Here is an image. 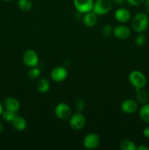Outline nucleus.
Returning <instances> with one entry per match:
<instances>
[{"mask_svg": "<svg viewBox=\"0 0 149 150\" xmlns=\"http://www.w3.org/2000/svg\"><path fill=\"white\" fill-rule=\"evenodd\" d=\"M149 25V18L146 13H137L131 19V26L133 30L137 33L144 32Z\"/></svg>", "mask_w": 149, "mask_h": 150, "instance_id": "1", "label": "nucleus"}, {"mask_svg": "<svg viewBox=\"0 0 149 150\" xmlns=\"http://www.w3.org/2000/svg\"><path fill=\"white\" fill-rule=\"evenodd\" d=\"M129 81L134 89H143L147 83V79L142 72L133 70L129 75Z\"/></svg>", "mask_w": 149, "mask_h": 150, "instance_id": "2", "label": "nucleus"}, {"mask_svg": "<svg viewBox=\"0 0 149 150\" xmlns=\"http://www.w3.org/2000/svg\"><path fill=\"white\" fill-rule=\"evenodd\" d=\"M112 0H96L93 3L92 11L97 16H104L112 10Z\"/></svg>", "mask_w": 149, "mask_h": 150, "instance_id": "3", "label": "nucleus"}, {"mask_svg": "<svg viewBox=\"0 0 149 150\" xmlns=\"http://www.w3.org/2000/svg\"><path fill=\"white\" fill-rule=\"evenodd\" d=\"M86 117L81 112L77 111L75 114L71 115L70 118V125L72 129L74 130H80L86 125Z\"/></svg>", "mask_w": 149, "mask_h": 150, "instance_id": "4", "label": "nucleus"}, {"mask_svg": "<svg viewBox=\"0 0 149 150\" xmlns=\"http://www.w3.org/2000/svg\"><path fill=\"white\" fill-rule=\"evenodd\" d=\"M54 113L57 118L61 120H67L70 118L72 115L71 108L65 103H60L54 109Z\"/></svg>", "mask_w": 149, "mask_h": 150, "instance_id": "5", "label": "nucleus"}, {"mask_svg": "<svg viewBox=\"0 0 149 150\" xmlns=\"http://www.w3.org/2000/svg\"><path fill=\"white\" fill-rule=\"evenodd\" d=\"M23 62L26 67H33L37 66L39 63V57L35 51L32 49H28L23 53Z\"/></svg>", "mask_w": 149, "mask_h": 150, "instance_id": "6", "label": "nucleus"}, {"mask_svg": "<svg viewBox=\"0 0 149 150\" xmlns=\"http://www.w3.org/2000/svg\"><path fill=\"white\" fill-rule=\"evenodd\" d=\"M100 143V138L96 133H92L86 135L83 141V144L86 149H94L98 147Z\"/></svg>", "mask_w": 149, "mask_h": 150, "instance_id": "7", "label": "nucleus"}, {"mask_svg": "<svg viewBox=\"0 0 149 150\" xmlns=\"http://www.w3.org/2000/svg\"><path fill=\"white\" fill-rule=\"evenodd\" d=\"M93 0H73V4L78 13L85 14L93 10Z\"/></svg>", "mask_w": 149, "mask_h": 150, "instance_id": "8", "label": "nucleus"}, {"mask_svg": "<svg viewBox=\"0 0 149 150\" xmlns=\"http://www.w3.org/2000/svg\"><path fill=\"white\" fill-rule=\"evenodd\" d=\"M68 76V71L65 67L62 66L56 67L51 70V78L53 81L59 83L64 81Z\"/></svg>", "mask_w": 149, "mask_h": 150, "instance_id": "9", "label": "nucleus"}, {"mask_svg": "<svg viewBox=\"0 0 149 150\" xmlns=\"http://www.w3.org/2000/svg\"><path fill=\"white\" fill-rule=\"evenodd\" d=\"M121 111L127 114H132L138 109V103L135 100L128 98L121 103Z\"/></svg>", "mask_w": 149, "mask_h": 150, "instance_id": "10", "label": "nucleus"}, {"mask_svg": "<svg viewBox=\"0 0 149 150\" xmlns=\"http://www.w3.org/2000/svg\"><path fill=\"white\" fill-rule=\"evenodd\" d=\"M112 34L117 39L126 40L131 35V29L125 25H118L113 28Z\"/></svg>", "mask_w": 149, "mask_h": 150, "instance_id": "11", "label": "nucleus"}, {"mask_svg": "<svg viewBox=\"0 0 149 150\" xmlns=\"http://www.w3.org/2000/svg\"><path fill=\"white\" fill-rule=\"evenodd\" d=\"M2 103L4 109L15 113H17L20 110V102L13 97H7V98H4Z\"/></svg>", "mask_w": 149, "mask_h": 150, "instance_id": "12", "label": "nucleus"}, {"mask_svg": "<svg viewBox=\"0 0 149 150\" xmlns=\"http://www.w3.org/2000/svg\"><path fill=\"white\" fill-rule=\"evenodd\" d=\"M114 18L119 23H125L131 18V13L128 9L125 7H120L115 10L114 13Z\"/></svg>", "mask_w": 149, "mask_h": 150, "instance_id": "13", "label": "nucleus"}, {"mask_svg": "<svg viewBox=\"0 0 149 150\" xmlns=\"http://www.w3.org/2000/svg\"><path fill=\"white\" fill-rule=\"evenodd\" d=\"M98 21V16L91 10L90 12L85 13L83 18V24L86 27L91 28L93 27L96 24Z\"/></svg>", "mask_w": 149, "mask_h": 150, "instance_id": "14", "label": "nucleus"}, {"mask_svg": "<svg viewBox=\"0 0 149 150\" xmlns=\"http://www.w3.org/2000/svg\"><path fill=\"white\" fill-rule=\"evenodd\" d=\"M13 128L18 131H23L27 127V122L23 117L16 115L11 122Z\"/></svg>", "mask_w": 149, "mask_h": 150, "instance_id": "15", "label": "nucleus"}, {"mask_svg": "<svg viewBox=\"0 0 149 150\" xmlns=\"http://www.w3.org/2000/svg\"><path fill=\"white\" fill-rule=\"evenodd\" d=\"M51 84L47 79H40L37 83V89L39 93H47L50 90Z\"/></svg>", "mask_w": 149, "mask_h": 150, "instance_id": "16", "label": "nucleus"}, {"mask_svg": "<svg viewBox=\"0 0 149 150\" xmlns=\"http://www.w3.org/2000/svg\"><path fill=\"white\" fill-rule=\"evenodd\" d=\"M140 118L145 123L149 124V103H145L142 105V107L139 111Z\"/></svg>", "mask_w": 149, "mask_h": 150, "instance_id": "17", "label": "nucleus"}, {"mask_svg": "<svg viewBox=\"0 0 149 150\" xmlns=\"http://www.w3.org/2000/svg\"><path fill=\"white\" fill-rule=\"evenodd\" d=\"M136 99H137V102L138 103L141 104V105H144V104L147 103L148 102L149 100V95L145 90L143 89H141L139 90L138 92H136Z\"/></svg>", "mask_w": 149, "mask_h": 150, "instance_id": "18", "label": "nucleus"}, {"mask_svg": "<svg viewBox=\"0 0 149 150\" xmlns=\"http://www.w3.org/2000/svg\"><path fill=\"white\" fill-rule=\"evenodd\" d=\"M18 6L21 11L28 12L32 10L33 4L32 0H18Z\"/></svg>", "mask_w": 149, "mask_h": 150, "instance_id": "19", "label": "nucleus"}, {"mask_svg": "<svg viewBox=\"0 0 149 150\" xmlns=\"http://www.w3.org/2000/svg\"><path fill=\"white\" fill-rule=\"evenodd\" d=\"M120 147L122 150H136V149H137V146H136L135 143L133 142L132 141L127 140V139L122 141L121 142Z\"/></svg>", "mask_w": 149, "mask_h": 150, "instance_id": "20", "label": "nucleus"}, {"mask_svg": "<svg viewBox=\"0 0 149 150\" xmlns=\"http://www.w3.org/2000/svg\"><path fill=\"white\" fill-rule=\"evenodd\" d=\"M41 74L40 69L38 68L37 67H31L30 70L28 71L27 76L31 79V80H36V79H39Z\"/></svg>", "mask_w": 149, "mask_h": 150, "instance_id": "21", "label": "nucleus"}, {"mask_svg": "<svg viewBox=\"0 0 149 150\" xmlns=\"http://www.w3.org/2000/svg\"><path fill=\"white\" fill-rule=\"evenodd\" d=\"M17 115V113L13 112V111H8V110L4 109L3 113L1 114V117L2 119L4 121L7 122H12V121L13 120V119L15 117V116Z\"/></svg>", "mask_w": 149, "mask_h": 150, "instance_id": "22", "label": "nucleus"}, {"mask_svg": "<svg viewBox=\"0 0 149 150\" xmlns=\"http://www.w3.org/2000/svg\"><path fill=\"white\" fill-rule=\"evenodd\" d=\"M146 40H147V38L146 36L141 32V33H138V35L135 37V39H134V42H135V45L137 46H143L146 43Z\"/></svg>", "mask_w": 149, "mask_h": 150, "instance_id": "23", "label": "nucleus"}, {"mask_svg": "<svg viewBox=\"0 0 149 150\" xmlns=\"http://www.w3.org/2000/svg\"><path fill=\"white\" fill-rule=\"evenodd\" d=\"M112 29H113V28H112V26L111 25L107 24L102 27L101 32H102L103 36L108 37L112 33Z\"/></svg>", "mask_w": 149, "mask_h": 150, "instance_id": "24", "label": "nucleus"}, {"mask_svg": "<svg viewBox=\"0 0 149 150\" xmlns=\"http://www.w3.org/2000/svg\"><path fill=\"white\" fill-rule=\"evenodd\" d=\"M86 106V104H85V101L83 100L82 98H79L76 100L75 102V108L77 109V111L79 112H81L83 109L85 108Z\"/></svg>", "mask_w": 149, "mask_h": 150, "instance_id": "25", "label": "nucleus"}, {"mask_svg": "<svg viewBox=\"0 0 149 150\" xmlns=\"http://www.w3.org/2000/svg\"><path fill=\"white\" fill-rule=\"evenodd\" d=\"M129 5L133 7H139L142 4H145V0H126Z\"/></svg>", "mask_w": 149, "mask_h": 150, "instance_id": "26", "label": "nucleus"}, {"mask_svg": "<svg viewBox=\"0 0 149 150\" xmlns=\"http://www.w3.org/2000/svg\"><path fill=\"white\" fill-rule=\"evenodd\" d=\"M112 2L113 4H115V5L121 6L122 4H124L125 2V0H112Z\"/></svg>", "mask_w": 149, "mask_h": 150, "instance_id": "27", "label": "nucleus"}, {"mask_svg": "<svg viewBox=\"0 0 149 150\" xmlns=\"http://www.w3.org/2000/svg\"><path fill=\"white\" fill-rule=\"evenodd\" d=\"M143 136H144L145 137L149 139V126H148V127H145V128L143 129Z\"/></svg>", "mask_w": 149, "mask_h": 150, "instance_id": "28", "label": "nucleus"}, {"mask_svg": "<svg viewBox=\"0 0 149 150\" xmlns=\"http://www.w3.org/2000/svg\"><path fill=\"white\" fill-rule=\"evenodd\" d=\"M136 150H149V148L145 145H140L139 146H137Z\"/></svg>", "mask_w": 149, "mask_h": 150, "instance_id": "29", "label": "nucleus"}, {"mask_svg": "<svg viewBox=\"0 0 149 150\" xmlns=\"http://www.w3.org/2000/svg\"><path fill=\"white\" fill-rule=\"evenodd\" d=\"M145 7L146 12L149 15V0H145Z\"/></svg>", "mask_w": 149, "mask_h": 150, "instance_id": "30", "label": "nucleus"}, {"mask_svg": "<svg viewBox=\"0 0 149 150\" xmlns=\"http://www.w3.org/2000/svg\"><path fill=\"white\" fill-rule=\"evenodd\" d=\"M4 110V105H3V103L0 100V116H1V114L3 113Z\"/></svg>", "mask_w": 149, "mask_h": 150, "instance_id": "31", "label": "nucleus"}, {"mask_svg": "<svg viewBox=\"0 0 149 150\" xmlns=\"http://www.w3.org/2000/svg\"><path fill=\"white\" fill-rule=\"evenodd\" d=\"M3 131V125L1 122H0V133Z\"/></svg>", "mask_w": 149, "mask_h": 150, "instance_id": "32", "label": "nucleus"}, {"mask_svg": "<svg viewBox=\"0 0 149 150\" xmlns=\"http://www.w3.org/2000/svg\"><path fill=\"white\" fill-rule=\"evenodd\" d=\"M3 1H12V0H3Z\"/></svg>", "mask_w": 149, "mask_h": 150, "instance_id": "33", "label": "nucleus"}, {"mask_svg": "<svg viewBox=\"0 0 149 150\" xmlns=\"http://www.w3.org/2000/svg\"><path fill=\"white\" fill-rule=\"evenodd\" d=\"M148 26H149V25H148Z\"/></svg>", "mask_w": 149, "mask_h": 150, "instance_id": "34", "label": "nucleus"}]
</instances>
